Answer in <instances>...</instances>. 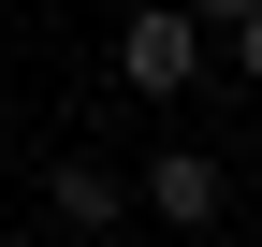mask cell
<instances>
[{"instance_id":"cell-1","label":"cell","mask_w":262,"mask_h":247,"mask_svg":"<svg viewBox=\"0 0 262 247\" xmlns=\"http://www.w3.org/2000/svg\"><path fill=\"white\" fill-rule=\"evenodd\" d=\"M204 58H219V44H204V15H189V0H146V15L117 29V87H146V102H175Z\"/></svg>"},{"instance_id":"cell-2","label":"cell","mask_w":262,"mask_h":247,"mask_svg":"<svg viewBox=\"0 0 262 247\" xmlns=\"http://www.w3.org/2000/svg\"><path fill=\"white\" fill-rule=\"evenodd\" d=\"M131 204H146V218H175V233H204L219 204H233V160H204V145H160V160H131Z\"/></svg>"},{"instance_id":"cell-3","label":"cell","mask_w":262,"mask_h":247,"mask_svg":"<svg viewBox=\"0 0 262 247\" xmlns=\"http://www.w3.org/2000/svg\"><path fill=\"white\" fill-rule=\"evenodd\" d=\"M44 189H58V233H117V218H131V175H117V160H58Z\"/></svg>"},{"instance_id":"cell-4","label":"cell","mask_w":262,"mask_h":247,"mask_svg":"<svg viewBox=\"0 0 262 247\" xmlns=\"http://www.w3.org/2000/svg\"><path fill=\"white\" fill-rule=\"evenodd\" d=\"M189 15H204V29H248V15H262V0H189Z\"/></svg>"},{"instance_id":"cell-5","label":"cell","mask_w":262,"mask_h":247,"mask_svg":"<svg viewBox=\"0 0 262 247\" xmlns=\"http://www.w3.org/2000/svg\"><path fill=\"white\" fill-rule=\"evenodd\" d=\"M0 247H29V233H0Z\"/></svg>"}]
</instances>
